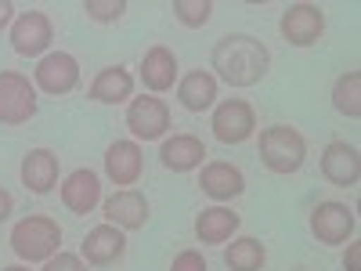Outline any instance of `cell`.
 I'll use <instances>...</instances> for the list:
<instances>
[{"label":"cell","mask_w":361,"mask_h":271,"mask_svg":"<svg viewBox=\"0 0 361 271\" xmlns=\"http://www.w3.org/2000/svg\"><path fill=\"white\" fill-rule=\"evenodd\" d=\"M123 253H127V235L119 231V228H112V224L90 228L87 239H83V246H80V257H83V264H90V267H109V264H116Z\"/></svg>","instance_id":"cell-15"},{"label":"cell","mask_w":361,"mask_h":271,"mask_svg":"<svg viewBox=\"0 0 361 271\" xmlns=\"http://www.w3.org/2000/svg\"><path fill=\"white\" fill-rule=\"evenodd\" d=\"M87 98L98 105H123L134 98V76L123 66H105L87 87Z\"/></svg>","instance_id":"cell-18"},{"label":"cell","mask_w":361,"mask_h":271,"mask_svg":"<svg viewBox=\"0 0 361 271\" xmlns=\"http://www.w3.org/2000/svg\"><path fill=\"white\" fill-rule=\"evenodd\" d=\"M173 18L188 29H202L209 18H214V0H173Z\"/></svg>","instance_id":"cell-25"},{"label":"cell","mask_w":361,"mask_h":271,"mask_svg":"<svg viewBox=\"0 0 361 271\" xmlns=\"http://www.w3.org/2000/svg\"><path fill=\"white\" fill-rule=\"evenodd\" d=\"M279 29H282V37H286V44H293V47H311V44H318L322 40V33H325V11L318 8V4H289L286 11H282V18H279Z\"/></svg>","instance_id":"cell-9"},{"label":"cell","mask_w":361,"mask_h":271,"mask_svg":"<svg viewBox=\"0 0 361 271\" xmlns=\"http://www.w3.org/2000/svg\"><path fill=\"white\" fill-rule=\"evenodd\" d=\"M145 170V152H141V145L137 141H112L105 148V174L112 185H137V177Z\"/></svg>","instance_id":"cell-16"},{"label":"cell","mask_w":361,"mask_h":271,"mask_svg":"<svg viewBox=\"0 0 361 271\" xmlns=\"http://www.w3.org/2000/svg\"><path fill=\"white\" fill-rule=\"evenodd\" d=\"M343 267H347V271H361V243H350V246H347Z\"/></svg>","instance_id":"cell-29"},{"label":"cell","mask_w":361,"mask_h":271,"mask_svg":"<svg viewBox=\"0 0 361 271\" xmlns=\"http://www.w3.org/2000/svg\"><path fill=\"white\" fill-rule=\"evenodd\" d=\"M148 214H152V206L148 199L137 192V188H119L112 192L109 199H102V217L105 224L119 228V231H137L148 224Z\"/></svg>","instance_id":"cell-11"},{"label":"cell","mask_w":361,"mask_h":271,"mask_svg":"<svg viewBox=\"0 0 361 271\" xmlns=\"http://www.w3.org/2000/svg\"><path fill=\"white\" fill-rule=\"evenodd\" d=\"M44 271H87V264L76 253H54L51 260H44Z\"/></svg>","instance_id":"cell-28"},{"label":"cell","mask_w":361,"mask_h":271,"mask_svg":"<svg viewBox=\"0 0 361 271\" xmlns=\"http://www.w3.org/2000/svg\"><path fill=\"white\" fill-rule=\"evenodd\" d=\"M209 66L228 87H257L271 69V51L253 33H224L209 51Z\"/></svg>","instance_id":"cell-1"},{"label":"cell","mask_w":361,"mask_h":271,"mask_svg":"<svg viewBox=\"0 0 361 271\" xmlns=\"http://www.w3.org/2000/svg\"><path fill=\"white\" fill-rule=\"evenodd\" d=\"M177 102L188 112H206L217 105V76L206 69H192L188 76L177 80Z\"/></svg>","instance_id":"cell-22"},{"label":"cell","mask_w":361,"mask_h":271,"mask_svg":"<svg viewBox=\"0 0 361 271\" xmlns=\"http://www.w3.org/2000/svg\"><path fill=\"white\" fill-rule=\"evenodd\" d=\"M58 246H62V228L47 214H29L11 228V250L18 260L44 264L58 253Z\"/></svg>","instance_id":"cell-2"},{"label":"cell","mask_w":361,"mask_h":271,"mask_svg":"<svg viewBox=\"0 0 361 271\" xmlns=\"http://www.w3.org/2000/svg\"><path fill=\"white\" fill-rule=\"evenodd\" d=\"M141 83L152 90V95H163L177 83V54L166 47V44H156L148 47L145 58H141Z\"/></svg>","instance_id":"cell-21"},{"label":"cell","mask_w":361,"mask_h":271,"mask_svg":"<svg viewBox=\"0 0 361 271\" xmlns=\"http://www.w3.org/2000/svg\"><path fill=\"white\" fill-rule=\"evenodd\" d=\"M322 177L329 181V185H336V188H350L357 185V177H361V152H357V145L350 141H329L322 148Z\"/></svg>","instance_id":"cell-12"},{"label":"cell","mask_w":361,"mask_h":271,"mask_svg":"<svg viewBox=\"0 0 361 271\" xmlns=\"http://www.w3.org/2000/svg\"><path fill=\"white\" fill-rule=\"evenodd\" d=\"M159 163L173 174H188L195 167L206 163V145L195 138V134H173V138H163L159 145Z\"/></svg>","instance_id":"cell-17"},{"label":"cell","mask_w":361,"mask_h":271,"mask_svg":"<svg viewBox=\"0 0 361 271\" xmlns=\"http://www.w3.org/2000/svg\"><path fill=\"white\" fill-rule=\"evenodd\" d=\"M4 271H29L25 264H11V267H4Z\"/></svg>","instance_id":"cell-32"},{"label":"cell","mask_w":361,"mask_h":271,"mask_svg":"<svg viewBox=\"0 0 361 271\" xmlns=\"http://www.w3.org/2000/svg\"><path fill=\"white\" fill-rule=\"evenodd\" d=\"M54 40V22L44 11H22L11 22V47L22 58H44Z\"/></svg>","instance_id":"cell-8"},{"label":"cell","mask_w":361,"mask_h":271,"mask_svg":"<svg viewBox=\"0 0 361 271\" xmlns=\"http://www.w3.org/2000/svg\"><path fill=\"white\" fill-rule=\"evenodd\" d=\"M127 11H130L127 0H83V15H87L90 22H102V25L119 22Z\"/></svg>","instance_id":"cell-26"},{"label":"cell","mask_w":361,"mask_h":271,"mask_svg":"<svg viewBox=\"0 0 361 271\" xmlns=\"http://www.w3.org/2000/svg\"><path fill=\"white\" fill-rule=\"evenodd\" d=\"M62 203H66L69 214H76V217L94 214V210L102 206V181H98V174L87 170V167L73 170L62 181Z\"/></svg>","instance_id":"cell-13"},{"label":"cell","mask_w":361,"mask_h":271,"mask_svg":"<svg viewBox=\"0 0 361 271\" xmlns=\"http://www.w3.org/2000/svg\"><path fill=\"white\" fill-rule=\"evenodd\" d=\"M257 152H260V163L271 170V174H296L307 159V141L296 127L289 124H275V127H264L260 131V141H257Z\"/></svg>","instance_id":"cell-3"},{"label":"cell","mask_w":361,"mask_h":271,"mask_svg":"<svg viewBox=\"0 0 361 271\" xmlns=\"http://www.w3.org/2000/svg\"><path fill=\"white\" fill-rule=\"evenodd\" d=\"M199 188L217 199V203H228V199H238L246 192V174L238 170L235 163H224V159H214V163H202L199 170Z\"/></svg>","instance_id":"cell-14"},{"label":"cell","mask_w":361,"mask_h":271,"mask_svg":"<svg viewBox=\"0 0 361 271\" xmlns=\"http://www.w3.org/2000/svg\"><path fill=\"white\" fill-rule=\"evenodd\" d=\"M37 116V87L25 73L0 69V127H22Z\"/></svg>","instance_id":"cell-4"},{"label":"cell","mask_w":361,"mask_h":271,"mask_svg":"<svg viewBox=\"0 0 361 271\" xmlns=\"http://www.w3.org/2000/svg\"><path fill=\"white\" fill-rule=\"evenodd\" d=\"M267 260V250L260 239L253 235H243V239H235V243H224V264L228 271H260Z\"/></svg>","instance_id":"cell-23"},{"label":"cell","mask_w":361,"mask_h":271,"mask_svg":"<svg viewBox=\"0 0 361 271\" xmlns=\"http://www.w3.org/2000/svg\"><path fill=\"white\" fill-rule=\"evenodd\" d=\"M209 127H214V138L224 141V145H243L253 138L257 131V112L250 102L243 98H224L214 105V119H209Z\"/></svg>","instance_id":"cell-6"},{"label":"cell","mask_w":361,"mask_h":271,"mask_svg":"<svg viewBox=\"0 0 361 271\" xmlns=\"http://www.w3.org/2000/svg\"><path fill=\"white\" fill-rule=\"evenodd\" d=\"M22 185L33 195H47L58 185V156L51 148H29L22 156Z\"/></svg>","instance_id":"cell-19"},{"label":"cell","mask_w":361,"mask_h":271,"mask_svg":"<svg viewBox=\"0 0 361 271\" xmlns=\"http://www.w3.org/2000/svg\"><path fill=\"white\" fill-rule=\"evenodd\" d=\"M238 224H243V217H238L231 206H206L195 217V239L202 246H224L238 231Z\"/></svg>","instance_id":"cell-20"},{"label":"cell","mask_w":361,"mask_h":271,"mask_svg":"<svg viewBox=\"0 0 361 271\" xmlns=\"http://www.w3.org/2000/svg\"><path fill=\"white\" fill-rule=\"evenodd\" d=\"M15 22V4L11 0H0V29H8Z\"/></svg>","instance_id":"cell-31"},{"label":"cell","mask_w":361,"mask_h":271,"mask_svg":"<svg viewBox=\"0 0 361 271\" xmlns=\"http://www.w3.org/2000/svg\"><path fill=\"white\" fill-rule=\"evenodd\" d=\"M333 105H336V112H343V116H350V119L361 116V73H357V69L343 73V76L333 83Z\"/></svg>","instance_id":"cell-24"},{"label":"cell","mask_w":361,"mask_h":271,"mask_svg":"<svg viewBox=\"0 0 361 271\" xmlns=\"http://www.w3.org/2000/svg\"><path fill=\"white\" fill-rule=\"evenodd\" d=\"M33 87L44 90L51 98H62V95H73L80 87V62L69 54V51H51L44 54L37 69H33Z\"/></svg>","instance_id":"cell-5"},{"label":"cell","mask_w":361,"mask_h":271,"mask_svg":"<svg viewBox=\"0 0 361 271\" xmlns=\"http://www.w3.org/2000/svg\"><path fill=\"white\" fill-rule=\"evenodd\" d=\"M11 210H15V199H11V192H8L4 185H0V224L11 217Z\"/></svg>","instance_id":"cell-30"},{"label":"cell","mask_w":361,"mask_h":271,"mask_svg":"<svg viewBox=\"0 0 361 271\" xmlns=\"http://www.w3.org/2000/svg\"><path fill=\"white\" fill-rule=\"evenodd\" d=\"M170 271H209V267H206V260H202L199 250H180V253L173 257Z\"/></svg>","instance_id":"cell-27"},{"label":"cell","mask_w":361,"mask_h":271,"mask_svg":"<svg viewBox=\"0 0 361 271\" xmlns=\"http://www.w3.org/2000/svg\"><path fill=\"white\" fill-rule=\"evenodd\" d=\"M357 228V217L347 203H336V199H325L311 210V235L325 246H343L350 243V235Z\"/></svg>","instance_id":"cell-7"},{"label":"cell","mask_w":361,"mask_h":271,"mask_svg":"<svg viewBox=\"0 0 361 271\" xmlns=\"http://www.w3.org/2000/svg\"><path fill=\"white\" fill-rule=\"evenodd\" d=\"M127 127L137 141H159L170 131V105L163 98L141 95L127 105Z\"/></svg>","instance_id":"cell-10"}]
</instances>
